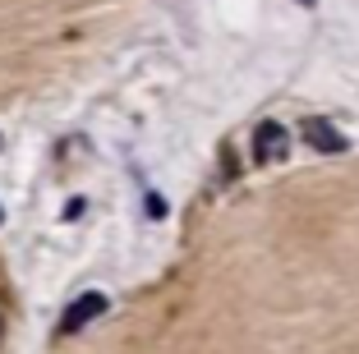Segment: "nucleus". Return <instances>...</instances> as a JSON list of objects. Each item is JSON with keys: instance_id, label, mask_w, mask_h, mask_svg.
<instances>
[{"instance_id": "1", "label": "nucleus", "mask_w": 359, "mask_h": 354, "mask_svg": "<svg viewBox=\"0 0 359 354\" xmlns=\"http://www.w3.org/2000/svg\"><path fill=\"white\" fill-rule=\"evenodd\" d=\"M106 308H111V299H106L102 290H88V294H79V299H69V308H65V318H60V336H79L88 322H97Z\"/></svg>"}, {"instance_id": "2", "label": "nucleus", "mask_w": 359, "mask_h": 354, "mask_svg": "<svg viewBox=\"0 0 359 354\" xmlns=\"http://www.w3.org/2000/svg\"><path fill=\"white\" fill-rule=\"evenodd\" d=\"M299 134H304V143L313 147V152H327V156H337V152H346V147H350V138L341 134L332 120H323V115H309L304 125H299Z\"/></svg>"}, {"instance_id": "3", "label": "nucleus", "mask_w": 359, "mask_h": 354, "mask_svg": "<svg viewBox=\"0 0 359 354\" xmlns=\"http://www.w3.org/2000/svg\"><path fill=\"white\" fill-rule=\"evenodd\" d=\"M290 152V134H285L281 120H263V125L254 129V156L258 161H281V156Z\"/></svg>"}, {"instance_id": "4", "label": "nucleus", "mask_w": 359, "mask_h": 354, "mask_svg": "<svg viewBox=\"0 0 359 354\" xmlns=\"http://www.w3.org/2000/svg\"><path fill=\"white\" fill-rule=\"evenodd\" d=\"M148 212H152V217H166V203H161L157 193H152V198H148Z\"/></svg>"}, {"instance_id": "5", "label": "nucleus", "mask_w": 359, "mask_h": 354, "mask_svg": "<svg viewBox=\"0 0 359 354\" xmlns=\"http://www.w3.org/2000/svg\"><path fill=\"white\" fill-rule=\"evenodd\" d=\"M299 5H304V10H313V5H318V0H299Z\"/></svg>"}, {"instance_id": "6", "label": "nucleus", "mask_w": 359, "mask_h": 354, "mask_svg": "<svg viewBox=\"0 0 359 354\" xmlns=\"http://www.w3.org/2000/svg\"><path fill=\"white\" fill-rule=\"evenodd\" d=\"M0 143H5V138H0Z\"/></svg>"}]
</instances>
